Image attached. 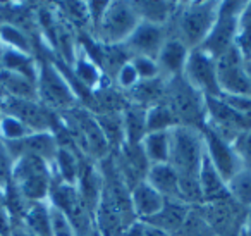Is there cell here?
Segmentation results:
<instances>
[{
	"instance_id": "obj_1",
	"label": "cell",
	"mask_w": 251,
	"mask_h": 236,
	"mask_svg": "<svg viewBox=\"0 0 251 236\" xmlns=\"http://www.w3.org/2000/svg\"><path fill=\"white\" fill-rule=\"evenodd\" d=\"M219 14V2H179L167 25V36L181 40L189 49L200 47L208 36Z\"/></svg>"
},
{
	"instance_id": "obj_2",
	"label": "cell",
	"mask_w": 251,
	"mask_h": 236,
	"mask_svg": "<svg viewBox=\"0 0 251 236\" xmlns=\"http://www.w3.org/2000/svg\"><path fill=\"white\" fill-rule=\"evenodd\" d=\"M205 159V140L198 128L176 126L171 129L169 164L176 169L181 181H198V173Z\"/></svg>"
},
{
	"instance_id": "obj_3",
	"label": "cell",
	"mask_w": 251,
	"mask_h": 236,
	"mask_svg": "<svg viewBox=\"0 0 251 236\" xmlns=\"http://www.w3.org/2000/svg\"><path fill=\"white\" fill-rule=\"evenodd\" d=\"M36 91L40 104L59 116L79 107V98L60 67L52 59H38Z\"/></svg>"
},
{
	"instance_id": "obj_4",
	"label": "cell",
	"mask_w": 251,
	"mask_h": 236,
	"mask_svg": "<svg viewBox=\"0 0 251 236\" xmlns=\"http://www.w3.org/2000/svg\"><path fill=\"white\" fill-rule=\"evenodd\" d=\"M11 181L26 200L36 204L49 202L55 174L52 164L47 160L35 155H25L14 160Z\"/></svg>"
},
{
	"instance_id": "obj_5",
	"label": "cell",
	"mask_w": 251,
	"mask_h": 236,
	"mask_svg": "<svg viewBox=\"0 0 251 236\" xmlns=\"http://www.w3.org/2000/svg\"><path fill=\"white\" fill-rule=\"evenodd\" d=\"M165 104L177 118L179 126L201 129L206 119V98L181 76L171 78L165 90Z\"/></svg>"
},
{
	"instance_id": "obj_6",
	"label": "cell",
	"mask_w": 251,
	"mask_h": 236,
	"mask_svg": "<svg viewBox=\"0 0 251 236\" xmlns=\"http://www.w3.org/2000/svg\"><path fill=\"white\" fill-rule=\"evenodd\" d=\"M138 25L140 18L134 11L133 2L126 0L108 2L103 18L91 33V38L101 45H122Z\"/></svg>"
},
{
	"instance_id": "obj_7",
	"label": "cell",
	"mask_w": 251,
	"mask_h": 236,
	"mask_svg": "<svg viewBox=\"0 0 251 236\" xmlns=\"http://www.w3.org/2000/svg\"><path fill=\"white\" fill-rule=\"evenodd\" d=\"M244 5L246 2H236V0L219 2V14H217L215 25L210 30L205 42L200 45V49L219 59L230 47H234V40H236L237 30H239V16Z\"/></svg>"
},
{
	"instance_id": "obj_8",
	"label": "cell",
	"mask_w": 251,
	"mask_h": 236,
	"mask_svg": "<svg viewBox=\"0 0 251 236\" xmlns=\"http://www.w3.org/2000/svg\"><path fill=\"white\" fill-rule=\"evenodd\" d=\"M49 202L55 205L59 210H62L74 226V231L77 236H91L95 231V215L86 207V204L81 198L77 186L66 184L60 181H53L50 190Z\"/></svg>"
},
{
	"instance_id": "obj_9",
	"label": "cell",
	"mask_w": 251,
	"mask_h": 236,
	"mask_svg": "<svg viewBox=\"0 0 251 236\" xmlns=\"http://www.w3.org/2000/svg\"><path fill=\"white\" fill-rule=\"evenodd\" d=\"M182 78L205 98L222 97L219 78H217V59L200 47L189 52L184 71H182Z\"/></svg>"
},
{
	"instance_id": "obj_10",
	"label": "cell",
	"mask_w": 251,
	"mask_h": 236,
	"mask_svg": "<svg viewBox=\"0 0 251 236\" xmlns=\"http://www.w3.org/2000/svg\"><path fill=\"white\" fill-rule=\"evenodd\" d=\"M4 111L5 114H11L16 119H19L31 133H55V129L60 126V116L49 111L38 100L5 98Z\"/></svg>"
},
{
	"instance_id": "obj_11",
	"label": "cell",
	"mask_w": 251,
	"mask_h": 236,
	"mask_svg": "<svg viewBox=\"0 0 251 236\" xmlns=\"http://www.w3.org/2000/svg\"><path fill=\"white\" fill-rule=\"evenodd\" d=\"M217 78L222 95H244L251 97V85L248 81L246 62L237 52L236 47H230L226 54L217 59Z\"/></svg>"
},
{
	"instance_id": "obj_12",
	"label": "cell",
	"mask_w": 251,
	"mask_h": 236,
	"mask_svg": "<svg viewBox=\"0 0 251 236\" xmlns=\"http://www.w3.org/2000/svg\"><path fill=\"white\" fill-rule=\"evenodd\" d=\"M215 135L232 143L243 131L251 129V122H248L243 116L229 107L222 98H206V119L205 126Z\"/></svg>"
},
{
	"instance_id": "obj_13",
	"label": "cell",
	"mask_w": 251,
	"mask_h": 236,
	"mask_svg": "<svg viewBox=\"0 0 251 236\" xmlns=\"http://www.w3.org/2000/svg\"><path fill=\"white\" fill-rule=\"evenodd\" d=\"M203 140H205V153L212 166L217 169V173L222 176V179L229 181L232 176H236L241 169H244L239 155L234 150L232 143L224 140L222 136L215 135L208 128H201Z\"/></svg>"
},
{
	"instance_id": "obj_14",
	"label": "cell",
	"mask_w": 251,
	"mask_h": 236,
	"mask_svg": "<svg viewBox=\"0 0 251 236\" xmlns=\"http://www.w3.org/2000/svg\"><path fill=\"white\" fill-rule=\"evenodd\" d=\"M165 40H167V28L165 26H157L140 21V25L134 28L129 38L122 43V47L131 57L145 56L157 59Z\"/></svg>"
},
{
	"instance_id": "obj_15",
	"label": "cell",
	"mask_w": 251,
	"mask_h": 236,
	"mask_svg": "<svg viewBox=\"0 0 251 236\" xmlns=\"http://www.w3.org/2000/svg\"><path fill=\"white\" fill-rule=\"evenodd\" d=\"M7 147V152L11 153L12 160L25 155H35L47 160L49 164H53L55 153L59 150V142L55 135L50 131L43 133H29L28 136L18 140V142H4Z\"/></svg>"
},
{
	"instance_id": "obj_16",
	"label": "cell",
	"mask_w": 251,
	"mask_h": 236,
	"mask_svg": "<svg viewBox=\"0 0 251 236\" xmlns=\"http://www.w3.org/2000/svg\"><path fill=\"white\" fill-rule=\"evenodd\" d=\"M129 202L134 217L145 222L153 217L155 214H158L167 200L151 184H148L147 181H141L129 190Z\"/></svg>"
},
{
	"instance_id": "obj_17",
	"label": "cell",
	"mask_w": 251,
	"mask_h": 236,
	"mask_svg": "<svg viewBox=\"0 0 251 236\" xmlns=\"http://www.w3.org/2000/svg\"><path fill=\"white\" fill-rule=\"evenodd\" d=\"M189 52H191V49L188 45H184L181 40L167 36L160 52H158L157 59H155L162 76L167 78V80L181 76L182 71H184L186 60L189 57Z\"/></svg>"
},
{
	"instance_id": "obj_18",
	"label": "cell",
	"mask_w": 251,
	"mask_h": 236,
	"mask_svg": "<svg viewBox=\"0 0 251 236\" xmlns=\"http://www.w3.org/2000/svg\"><path fill=\"white\" fill-rule=\"evenodd\" d=\"M145 181H147L148 184H151L165 200L182 202L181 179H179V174L176 173V169L171 164L150 166Z\"/></svg>"
},
{
	"instance_id": "obj_19",
	"label": "cell",
	"mask_w": 251,
	"mask_h": 236,
	"mask_svg": "<svg viewBox=\"0 0 251 236\" xmlns=\"http://www.w3.org/2000/svg\"><path fill=\"white\" fill-rule=\"evenodd\" d=\"M86 157L76 148V147H66L59 145V150L55 153V159H53V174H55V179L60 183L66 184H77L81 174V167Z\"/></svg>"
},
{
	"instance_id": "obj_20",
	"label": "cell",
	"mask_w": 251,
	"mask_h": 236,
	"mask_svg": "<svg viewBox=\"0 0 251 236\" xmlns=\"http://www.w3.org/2000/svg\"><path fill=\"white\" fill-rule=\"evenodd\" d=\"M198 184L200 191H201V205L205 204H215V202H222L229 198V191H227V183L222 179L217 169L212 166L205 153L201 169L198 173Z\"/></svg>"
},
{
	"instance_id": "obj_21",
	"label": "cell",
	"mask_w": 251,
	"mask_h": 236,
	"mask_svg": "<svg viewBox=\"0 0 251 236\" xmlns=\"http://www.w3.org/2000/svg\"><path fill=\"white\" fill-rule=\"evenodd\" d=\"M189 210H191V205L184 204V202L167 200L164 207H162V210L158 214H155L151 219L145 221V224L153 226V228L160 229V231L176 236L179 233V229L182 228V224H184Z\"/></svg>"
},
{
	"instance_id": "obj_22",
	"label": "cell",
	"mask_w": 251,
	"mask_h": 236,
	"mask_svg": "<svg viewBox=\"0 0 251 236\" xmlns=\"http://www.w3.org/2000/svg\"><path fill=\"white\" fill-rule=\"evenodd\" d=\"M167 78L158 76L155 80L148 81H140L136 87H133L129 91H126V98L129 104L141 105V107L148 109L153 105L164 102L165 98V90H167Z\"/></svg>"
},
{
	"instance_id": "obj_23",
	"label": "cell",
	"mask_w": 251,
	"mask_h": 236,
	"mask_svg": "<svg viewBox=\"0 0 251 236\" xmlns=\"http://www.w3.org/2000/svg\"><path fill=\"white\" fill-rule=\"evenodd\" d=\"M140 21L150 23V25L165 26L171 23L172 16L179 7V2H165V0H143V2H133Z\"/></svg>"
},
{
	"instance_id": "obj_24",
	"label": "cell",
	"mask_w": 251,
	"mask_h": 236,
	"mask_svg": "<svg viewBox=\"0 0 251 236\" xmlns=\"http://www.w3.org/2000/svg\"><path fill=\"white\" fill-rule=\"evenodd\" d=\"M0 69L21 74V76L28 78V80L36 83V78H38V59L35 56H29V54H23L18 52V50L2 47Z\"/></svg>"
},
{
	"instance_id": "obj_25",
	"label": "cell",
	"mask_w": 251,
	"mask_h": 236,
	"mask_svg": "<svg viewBox=\"0 0 251 236\" xmlns=\"http://www.w3.org/2000/svg\"><path fill=\"white\" fill-rule=\"evenodd\" d=\"M0 88L4 90L5 98H21V100H38L36 83L21 74L0 69Z\"/></svg>"
},
{
	"instance_id": "obj_26",
	"label": "cell",
	"mask_w": 251,
	"mask_h": 236,
	"mask_svg": "<svg viewBox=\"0 0 251 236\" xmlns=\"http://www.w3.org/2000/svg\"><path fill=\"white\" fill-rule=\"evenodd\" d=\"M124 136L127 145H140L147 135V109L129 104L122 111Z\"/></svg>"
},
{
	"instance_id": "obj_27",
	"label": "cell",
	"mask_w": 251,
	"mask_h": 236,
	"mask_svg": "<svg viewBox=\"0 0 251 236\" xmlns=\"http://www.w3.org/2000/svg\"><path fill=\"white\" fill-rule=\"evenodd\" d=\"M140 145L143 148V153L148 162H150V166L169 164V155H171V131L147 133Z\"/></svg>"
},
{
	"instance_id": "obj_28",
	"label": "cell",
	"mask_w": 251,
	"mask_h": 236,
	"mask_svg": "<svg viewBox=\"0 0 251 236\" xmlns=\"http://www.w3.org/2000/svg\"><path fill=\"white\" fill-rule=\"evenodd\" d=\"M0 45L5 47V49L35 56V40H33V36L25 30L18 28V26L0 23Z\"/></svg>"
},
{
	"instance_id": "obj_29",
	"label": "cell",
	"mask_w": 251,
	"mask_h": 236,
	"mask_svg": "<svg viewBox=\"0 0 251 236\" xmlns=\"http://www.w3.org/2000/svg\"><path fill=\"white\" fill-rule=\"evenodd\" d=\"M97 121L100 124L103 136L107 140L110 150L117 152L126 143L124 136V122H122V112H110V114L97 116Z\"/></svg>"
},
{
	"instance_id": "obj_30",
	"label": "cell",
	"mask_w": 251,
	"mask_h": 236,
	"mask_svg": "<svg viewBox=\"0 0 251 236\" xmlns=\"http://www.w3.org/2000/svg\"><path fill=\"white\" fill-rule=\"evenodd\" d=\"M23 226L35 236H50L49 202H36L29 205Z\"/></svg>"
},
{
	"instance_id": "obj_31",
	"label": "cell",
	"mask_w": 251,
	"mask_h": 236,
	"mask_svg": "<svg viewBox=\"0 0 251 236\" xmlns=\"http://www.w3.org/2000/svg\"><path fill=\"white\" fill-rule=\"evenodd\" d=\"M176 126H179V121L165 102L147 109V133L171 131Z\"/></svg>"
},
{
	"instance_id": "obj_32",
	"label": "cell",
	"mask_w": 251,
	"mask_h": 236,
	"mask_svg": "<svg viewBox=\"0 0 251 236\" xmlns=\"http://www.w3.org/2000/svg\"><path fill=\"white\" fill-rule=\"evenodd\" d=\"M227 191L229 197L241 205L243 208L250 210L251 208V169L244 167L236 176H232L227 181Z\"/></svg>"
},
{
	"instance_id": "obj_33",
	"label": "cell",
	"mask_w": 251,
	"mask_h": 236,
	"mask_svg": "<svg viewBox=\"0 0 251 236\" xmlns=\"http://www.w3.org/2000/svg\"><path fill=\"white\" fill-rule=\"evenodd\" d=\"M176 236H215V233L210 228L206 219L203 217L200 207L196 205V207H191L184 224Z\"/></svg>"
},
{
	"instance_id": "obj_34",
	"label": "cell",
	"mask_w": 251,
	"mask_h": 236,
	"mask_svg": "<svg viewBox=\"0 0 251 236\" xmlns=\"http://www.w3.org/2000/svg\"><path fill=\"white\" fill-rule=\"evenodd\" d=\"M29 129L19 119L11 114H4L0 119V140L2 142H18L29 135Z\"/></svg>"
},
{
	"instance_id": "obj_35",
	"label": "cell",
	"mask_w": 251,
	"mask_h": 236,
	"mask_svg": "<svg viewBox=\"0 0 251 236\" xmlns=\"http://www.w3.org/2000/svg\"><path fill=\"white\" fill-rule=\"evenodd\" d=\"M49 215H50V236H77L74 226L67 219L62 210L49 202Z\"/></svg>"
},
{
	"instance_id": "obj_36",
	"label": "cell",
	"mask_w": 251,
	"mask_h": 236,
	"mask_svg": "<svg viewBox=\"0 0 251 236\" xmlns=\"http://www.w3.org/2000/svg\"><path fill=\"white\" fill-rule=\"evenodd\" d=\"M131 64L136 69L140 81H148V80H155V78L162 76L160 69H158V64L155 59L151 57H145V56H134L131 57Z\"/></svg>"
},
{
	"instance_id": "obj_37",
	"label": "cell",
	"mask_w": 251,
	"mask_h": 236,
	"mask_svg": "<svg viewBox=\"0 0 251 236\" xmlns=\"http://www.w3.org/2000/svg\"><path fill=\"white\" fill-rule=\"evenodd\" d=\"M114 83L117 85V90L124 91V93L140 83V76H138L136 69L133 67L131 60H127V62L117 71V74H115V78H114Z\"/></svg>"
},
{
	"instance_id": "obj_38",
	"label": "cell",
	"mask_w": 251,
	"mask_h": 236,
	"mask_svg": "<svg viewBox=\"0 0 251 236\" xmlns=\"http://www.w3.org/2000/svg\"><path fill=\"white\" fill-rule=\"evenodd\" d=\"M232 147L237 152V155H239L243 166L251 169V129L241 133L232 142Z\"/></svg>"
},
{
	"instance_id": "obj_39",
	"label": "cell",
	"mask_w": 251,
	"mask_h": 236,
	"mask_svg": "<svg viewBox=\"0 0 251 236\" xmlns=\"http://www.w3.org/2000/svg\"><path fill=\"white\" fill-rule=\"evenodd\" d=\"M12 166H14V160H12L11 153L7 152L5 143L0 140V188L2 190L11 183Z\"/></svg>"
},
{
	"instance_id": "obj_40",
	"label": "cell",
	"mask_w": 251,
	"mask_h": 236,
	"mask_svg": "<svg viewBox=\"0 0 251 236\" xmlns=\"http://www.w3.org/2000/svg\"><path fill=\"white\" fill-rule=\"evenodd\" d=\"M88 4V21H90V33L95 31V28L98 26V23L101 21L107 9L108 2H86Z\"/></svg>"
},
{
	"instance_id": "obj_41",
	"label": "cell",
	"mask_w": 251,
	"mask_h": 236,
	"mask_svg": "<svg viewBox=\"0 0 251 236\" xmlns=\"http://www.w3.org/2000/svg\"><path fill=\"white\" fill-rule=\"evenodd\" d=\"M0 233L5 236H9V233H11V215H9L7 205H5V197L2 188H0Z\"/></svg>"
},
{
	"instance_id": "obj_42",
	"label": "cell",
	"mask_w": 251,
	"mask_h": 236,
	"mask_svg": "<svg viewBox=\"0 0 251 236\" xmlns=\"http://www.w3.org/2000/svg\"><path fill=\"white\" fill-rule=\"evenodd\" d=\"M121 236H147V226L141 221H134L122 231Z\"/></svg>"
},
{
	"instance_id": "obj_43",
	"label": "cell",
	"mask_w": 251,
	"mask_h": 236,
	"mask_svg": "<svg viewBox=\"0 0 251 236\" xmlns=\"http://www.w3.org/2000/svg\"><path fill=\"white\" fill-rule=\"evenodd\" d=\"M244 30H251V2H246L239 16V30L237 31H244Z\"/></svg>"
},
{
	"instance_id": "obj_44",
	"label": "cell",
	"mask_w": 251,
	"mask_h": 236,
	"mask_svg": "<svg viewBox=\"0 0 251 236\" xmlns=\"http://www.w3.org/2000/svg\"><path fill=\"white\" fill-rule=\"evenodd\" d=\"M145 226H147V236H172V235H169V233L153 228V226H148V224H145Z\"/></svg>"
},
{
	"instance_id": "obj_45",
	"label": "cell",
	"mask_w": 251,
	"mask_h": 236,
	"mask_svg": "<svg viewBox=\"0 0 251 236\" xmlns=\"http://www.w3.org/2000/svg\"><path fill=\"white\" fill-rule=\"evenodd\" d=\"M246 74H248V81H250V85H251V60L246 62Z\"/></svg>"
},
{
	"instance_id": "obj_46",
	"label": "cell",
	"mask_w": 251,
	"mask_h": 236,
	"mask_svg": "<svg viewBox=\"0 0 251 236\" xmlns=\"http://www.w3.org/2000/svg\"><path fill=\"white\" fill-rule=\"evenodd\" d=\"M5 114V111H4V100L0 98V119H2V116Z\"/></svg>"
},
{
	"instance_id": "obj_47",
	"label": "cell",
	"mask_w": 251,
	"mask_h": 236,
	"mask_svg": "<svg viewBox=\"0 0 251 236\" xmlns=\"http://www.w3.org/2000/svg\"><path fill=\"white\" fill-rule=\"evenodd\" d=\"M0 236H5V235H2V233H0Z\"/></svg>"
}]
</instances>
